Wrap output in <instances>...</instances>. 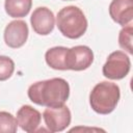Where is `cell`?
Here are the masks:
<instances>
[{
	"label": "cell",
	"instance_id": "277c9868",
	"mask_svg": "<svg viewBox=\"0 0 133 133\" xmlns=\"http://www.w3.org/2000/svg\"><path fill=\"white\" fill-rule=\"evenodd\" d=\"M131 66L129 56L123 51H114L109 54L105 64L103 65V75L112 80L125 78Z\"/></svg>",
	"mask_w": 133,
	"mask_h": 133
},
{
	"label": "cell",
	"instance_id": "6da1fadb",
	"mask_svg": "<svg viewBox=\"0 0 133 133\" xmlns=\"http://www.w3.org/2000/svg\"><path fill=\"white\" fill-rule=\"evenodd\" d=\"M70 96V85L62 78H52L31 84L28 88L29 99L41 106L58 107L64 105Z\"/></svg>",
	"mask_w": 133,
	"mask_h": 133
},
{
	"label": "cell",
	"instance_id": "3957f363",
	"mask_svg": "<svg viewBox=\"0 0 133 133\" xmlns=\"http://www.w3.org/2000/svg\"><path fill=\"white\" fill-rule=\"evenodd\" d=\"M119 97V87L115 83L102 81L96 84L90 91L89 104L95 112L108 114L115 109Z\"/></svg>",
	"mask_w": 133,
	"mask_h": 133
},
{
	"label": "cell",
	"instance_id": "ba28073f",
	"mask_svg": "<svg viewBox=\"0 0 133 133\" xmlns=\"http://www.w3.org/2000/svg\"><path fill=\"white\" fill-rule=\"evenodd\" d=\"M32 29L41 35H48L52 32L55 25V18L53 12L44 6L37 7L33 10L30 17Z\"/></svg>",
	"mask_w": 133,
	"mask_h": 133
},
{
	"label": "cell",
	"instance_id": "9a60e30c",
	"mask_svg": "<svg viewBox=\"0 0 133 133\" xmlns=\"http://www.w3.org/2000/svg\"><path fill=\"white\" fill-rule=\"evenodd\" d=\"M15 71L14 60L4 55H0V81H5L12 75Z\"/></svg>",
	"mask_w": 133,
	"mask_h": 133
},
{
	"label": "cell",
	"instance_id": "4fadbf2b",
	"mask_svg": "<svg viewBox=\"0 0 133 133\" xmlns=\"http://www.w3.org/2000/svg\"><path fill=\"white\" fill-rule=\"evenodd\" d=\"M18 129L17 119L6 111H0V133H16Z\"/></svg>",
	"mask_w": 133,
	"mask_h": 133
},
{
	"label": "cell",
	"instance_id": "8992f818",
	"mask_svg": "<svg viewBox=\"0 0 133 133\" xmlns=\"http://www.w3.org/2000/svg\"><path fill=\"white\" fill-rule=\"evenodd\" d=\"M47 128L51 132L63 131L71 123V111L65 105L47 107L43 113Z\"/></svg>",
	"mask_w": 133,
	"mask_h": 133
},
{
	"label": "cell",
	"instance_id": "8fae6325",
	"mask_svg": "<svg viewBox=\"0 0 133 133\" xmlns=\"http://www.w3.org/2000/svg\"><path fill=\"white\" fill-rule=\"evenodd\" d=\"M32 5V0H5L4 8L11 18H23L28 15Z\"/></svg>",
	"mask_w": 133,
	"mask_h": 133
},
{
	"label": "cell",
	"instance_id": "52a82bcc",
	"mask_svg": "<svg viewBox=\"0 0 133 133\" xmlns=\"http://www.w3.org/2000/svg\"><path fill=\"white\" fill-rule=\"evenodd\" d=\"M28 37V26L22 20H16L8 23L4 30L5 44L14 49L22 47Z\"/></svg>",
	"mask_w": 133,
	"mask_h": 133
},
{
	"label": "cell",
	"instance_id": "5b68a950",
	"mask_svg": "<svg viewBox=\"0 0 133 133\" xmlns=\"http://www.w3.org/2000/svg\"><path fill=\"white\" fill-rule=\"evenodd\" d=\"M94 52L87 46H75L66 50L64 64L66 70L83 71L91 65Z\"/></svg>",
	"mask_w": 133,
	"mask_h": 133
},
{
	"label": "cell",
	"instance_id": "7c38bea8",
	"mask_svg": "<svg viewBox=\"0 0 133 133\" xmlns=\"http://www.w3.org/2000/svg\"><path fill=\"white\" fill-rule=\"evenodd\" d=\"M68 48L65 47H53L47 50L45 54V59L47 64L54 70H66L64 64V58Z\"/></svg>",
	"mask_w": 133,
	"mask_h": 133
},
{
	"label": "cell",
	"instance_id": "9c48e42d",
	"mask_svg": "<svg viewBox=\"0 0 133 133\" xmlns=\"http://www.w3.org/2000/svg\"><path fill=\"white\" fill-rule=\"evenodd\" d=\"M109 15L122 26L129 24L133 19V0H112L109 5Z\"/></svg>",
	"mask_w": 133,
	"mask_h": 133
},
{
	"label": "cell",
	"instance_id": "7a4b0ae2",
	"mask_svg": "<svg viewBox=\"0 0 133 133\" xmlns=\"http://www.w3.org/2000/svg\"><path fill=\"white\" fill-rule=\"evenodd\" d=\"M59 31L68 38H79L87 29V20L83 11L74 5L61 8L56 18Z\"/></svg>",
	"mask_w": 133,
	"mask_h": 133
},
{
	"label": "cell",
	"instance_id": "30bf717a",
	"mask_svg": "<svg viewBox=\"0 0 133 133\" xmlns=\"http://www.w3.org/2000/svg\"><path fill=\"white\" fill-rule=\"evenodd\" d=\"M42 115L38 110L34 109L30 105H23L17 112V124L25 132H35L39 126Z\"/></svg>",
	"mask_w": 133,
	"mask_h": 133
},
{
	"label": "cell",
	"instance_id": "2e32d148",
	"mask_svg": "<svg viewBox=\"0 0 133 133\" xmlns=\"http://www.w3.org/2000/svg\"><path fill=\"white\" fill-rule=\"evenodd\" d=\"M79 130H83V131H102V132H104V130H102V129H98V128H73V129H71L70 130V132H74V131H79Z\"/></svg>",
	"mask_w": 133,
	"mask_h": 133
},
{
	"label": "cell",
	"instance_id": "5bb4252c",
	"mask_svg": "<svg viewBox=\"0 0 133 133\" xmlns=\"http://www.w3.org/2000/svg\"><path fill=\"white\" fill-rule=\"evenodd\" d=\"M132 33H133V28H132V25L129 23L122 28V30L119 31V34H118V44H119L121 48H123L130 54L133 53Z\"/></svg>",
	"mask_w": 133,
	"mask_h": 133
}]
</instances>
